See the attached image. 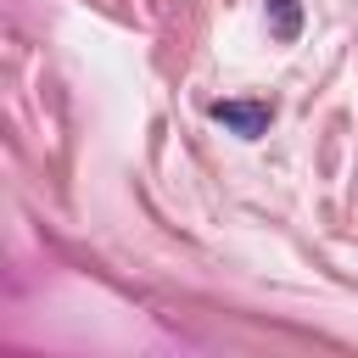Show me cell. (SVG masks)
<instances>
[{"mask_svg":"<svg viewBox=\"0 0 358 358\" xmlns=\"http://www.w3.org/2000/svg\"><path fill=\"white\" fill-rule=\"evenodd\" d=\"M213 117H218L224 129H235L241 140H257V134L268 129V106H263V101H218Z\"/></svg>","mask_w":358,"mask_h":358,"instance_id":"obj_1","label":"cell"},{"mask_svg":"<svg viewBox=\"0 0 358 358\" xmlns=\"http://www.w3.org/2000/svg\"><path fill=\"white\" fill-rule=\"evenodd\" d=\"M268 28H274V39H296L302 34V6L296 0H268Z\"/></svg>","mask_w":358,"mask_h":358,"instance_id":"obj_2","label":"cell"}]
</instances>
